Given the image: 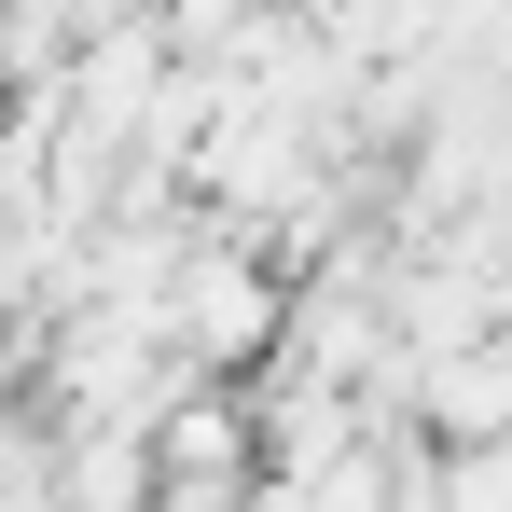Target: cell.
<instances>
[{
  "mask_svg": "<svg viewBox=\"0 0 512 512\" xmlns=\"http://www.w3.org/2000/svg\"><path fill=\"white\" fill-rule=\"evenodd\" d=\"M416 416L443 429V443H499L512 429V333H471V346H429L416 360Z\"/></svg>",
  "mask_w": 512,
  "mask_h": 512,
  "instance_id": "obj_1",
  "label": "cell"
},
{
  "mask_svg": "<svg viewBox=\"0 0 512 512\" xmlns=\"http://www.w3.org/2000/svg\"><path fill=\"white\" fill-rule=\"evenodd\" d=\"M263 319H277V305H263V277L250 263H180V305H167V333L194 346V360H236V346H263Z\"/></svg>",
  "mask_w": 512,
  "mask_h": 512,
  "instance_id": "obj_2",
  "label": "cell"
}]
</instances>
